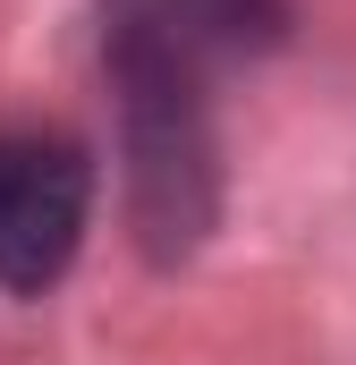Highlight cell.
Masks as SVG:
<instances>
[{"label": "cell", "instance_id": "6da1fadb", "mask_svg": "<svg viewBox=\"0 0 356 365\" xmlns=\"http://www.w3.org/2000/svg\"><path fill=\"white\" fill-rule=\"evenodd\" d=\"M93 221V153L68 128H0V289L43 297Z\"/></svg>", "mask_w": 356, "mask_h": 365}]
</instances>
